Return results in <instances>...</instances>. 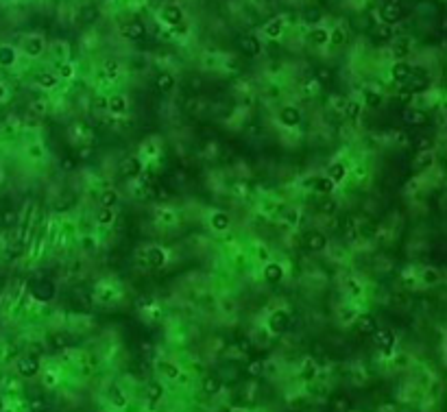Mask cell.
<instances>
[{
	"label": "cell",
	"mask_w": 447,
	"mask_h": 412,
	"mask_svg": "<svg viewBox=\"0 0 447 412\" xmlns=\"http://www.w3.org/2000/svg\"><path fill=\"white\" fill-rule=\"evenodd\" d=\"M281 24H284V22H281L279 18L271 20V22H268V24L264 26L266 35H268V37H273V39H275V37H279V35H281Z\"/></svg>",
	"instance_id": "cell-30"
},
{
	"label": "cell",
	"mask_w": 447,
	"mask_h": 412,
	"mask_svg": "<svg viewBox=\"0 0 447 412\" xmlns=\"http://www.w3.org/2000/svg\"><path fill=\"white\" fill-rule=\"evenodd\" d=\"M122 37L124 39H131V42H140V39H144V35H146V26H144L142 22H137V20H133V22H124L122 24Z\"/></svg>",
	"instance_id": "cell-3"
},
{
	"label": "cell",
	"mask_w": 447,
	"mask_h": 412,
	"mask_svg": "<svg viewBox=\"0 0 447 412\" xmlns=\"http://www.w3.org/2000/svg\"><path fill=\"white\" fill-rule=\"evenodd\" d=\"M94 153H96V150L92 146H81V148H79V153H77V161H90L92 157H94Z\"/></svg>",
	"instance_id": "cell-42"
},
{
	"label": "cell",
	"mask_w": 447,
	"mask_h": 412,
	"mask_svg": "<svg viewBox=\"0 0 447 412\" xmlns=\"http://www.w3.org/2000/svg\"><path fill=\"white\" fill-rule=\"evenodd\" d=\"M380 16H382L384 24L393 26V24H397L399 20L406 16V7L399 3V0H389V3L382 5V9H380Z\"/></svg>",
	"instance_id": "cell-2"
},
{
	"label": "cell",
	"mask_w": 447,
	"mask_h": 412,
	"mask_svg": "<svg viewBox=\"0 0 447 412\" xmlns=\"http://www.w3.org/2000/svg\"><path fill=\"white\" fill-rule=\"evenodd\" d=\"M314 377H317V366H314L312 360H308V362L301 366V379H306V382H312Z\"/></svg>",
	"instance_id": "cell-33"
},
{
	"label": "cell",
	"mask_w": 447,
	"mask_h": 412,
	"mask_svg": "<svg viewBox=\"0 0 447 412\" xmlns=\"http://www.w3.org/2000/svg\"><path fill=\"white\" fill-rule=\"evenodd\" d=\"M16 220H18V214L13 212V209H5L3 212V225L11 227V225H16Z\"/></svg>",
	"instance_id": "cell-45"
},
{
	"label": "cell",
	"mask_w": 447,
	"mask_h": 412,
	"mask_svg": "<svg viewBox=\"0 0 447 412\" xmlns=\"http://www.w3.org/2000/svg\"><path fill=\"white\" fill-rule=\"evenodd\" d=\"M373 340H376V345L382 349L384 353H391L393 345H395V334H393L391 329H376L371 334Z\"/></svg>",
	"instance_id": "cell-7"
},
{
	"label": "cell",
	"mask_w": 447,
	"mask_h": 412,
	"mask_svg": "<svg viewBox=\"0 0 447 412\" xmlns=\"http://www.w3.org/2000/svg\"><path fill=\"white\" fill-rule=\"evenodd\" d=\"M153 196H157V199H160V201H166L168 196H170V190H168L166 186H162V183H160V186H155V190H153Z\"/></svg>",
	"instance_id": "cell-47"
},
{
	"label": "cell",
	"mask_w": 447,
	"mask_h": 412,
	"mask_svg": "<svg viewBox=\"0 0 447 412\" xmlns=\"http://www.w3.org/2000/svg\"><path fill=\"white\" fill-rule=\"evenodd\" d=\"M247 371H249V375L258 377V375H262V373H264V362H262V360H251V362H249V366H247Z\"/></svg>",
	"instance_id": "cell-40"
},
{
	"label": "cell",
	"mask_w": 447,
	"mask_h": 412,
	"mask_svg": "<svg viewBox=\"0 0 447 412\" xmlns=\"http://www.w3.org/2000/svg\"><path fill=\"white\" fill-rule=\"evenodd\" d=\"M164 260H166V258H164V251H162V249H157V246L151 249L148 255H146V262H148L151 268H160L164 264Z\"/></svg>",
	"instance_id": "cell-22"
},
{
	"label": "cell",
	"mask_w": 447,
	"mask_h": 412,
	"mask_svg": "<svg viewBox=\"0 0 447 412\" xmlns=\"http://www.w3.org/2000/svg\"><path fill=\"white\" fill-rule=\"evenodd\" d=\"M310 183L314 186V190H317V192H321V194H330L332 190H334V181L330 179V177H327V179H323V177H314Z\"/></svg>",
	"instance_id": "cell-18"
},
{
	"label": "cell",
	"mask_w": 447,
	"mask_h": 412,
	"mask_svg": "<svg viewBox=\"0 0 447 412\" xmlns=\"http://www.w3.org/2000/svg\"><path fill=\"white\" fill-rule=\"evenodd\" d=\"M94 107H96V109H107V98H96V101H94Z\"/></svg>",
	"instance_id": "cell-57"
},
{
	"label": "cell",
	"mask_w": 447,
	"mask_h": 412,
	"mask_svg": "<svg viewBox=\"0 0 447 412\" xmlns=\"http://www.w3.org/2000/svg\"><path fill=\"white\" fill-rule=\"evenodd\" d=\"M52 343H55V347H63V345H65V338L61 336V334H55V336H52Z\"/></svg>",
	"instance_id": "cell-56"
},
{
	"label": "cell",
	"mask_w": 447,
	"mask_h": 412,
	"mask_svg": "<svg viewBox=\"0 0 447 412\" xmlns=\"http://www.w3.org/2000/svg\"><path fill=\"white\" fill-rule=\"evenodd\" d=\"M37 83L42 85V88H55L57 78L52 74H46V72H42V74H37Z\"/></svg>",
	"instance_id": "cell-43"
},
{
	"label": "cell",
	"mask_w": 447,
	"mask_h": 412,
	"mask_svg": "<svg viewBox=\"0 0 447 412\" xmlns=\"http://www.w3.org/2000/svg\"><path fill=\"white\" fill-rule=\"evenodd\" d=\"M111 399H114V401H116L118 405H124V397L120 395V390H118V388H116V390H111Z\"/></svg>",
	"instance_id": "cell-54"
},
{
	"label": "cell",
	"mask_w": 447,
	"mask_h": 412,
	"mask_svg": "<svg viewBox=\"0 0 447 412\" xmlns=\"http://www.w3.org/2000/svg\"><path fill=\"white\" fill-rule=\"evenodd\" d=\"M240 50L245 52V55H249V57H258L260 50H262V46H260V42H258V37H255V35H242L240 37Z\"/></svg>",
	"instance_id": "cell-9"
},
{
	"label": "cell",
	"mask_w": 447,
	"mask_h": 412,
	"mask_svg": "<svg viewBox=\"0 0 447 412\" xmlns=\"http://www.w3.org/2000/svg\"><path fill=\"white\" fill-rule=\"evenodd\" d=\"M334 209H336V203H334V201L327 199V201L321 203V212H325V214H334Z\"/></svg>",
	"instance_id": "cell-51"
},
{
	"label": "cell",
	"mask_w": 447,
	"mask_h": 412,
	"mask_svg": "<svg viewBox=\"0 0 447 412\" xmlns=\"http://www.w3.org/2000/svg\"><path fill=\"white\" fill-rule=\"evenodd\" d=\"M391 74H393V78H395L397 83H406V81H408V76H410V65L406 61H399V63L393 65Z\"/></svg>",
	"instance_id": "cell-17"
},
{
	"label": "cell",
	"mask_w": 447,
	"mask_h": 412,
	"mask_svg": "<svg viewBox=\"0 0 447 412\" xmlns=\"http://www.w3.org/2000/svg\"><path fill=\"white\" fill-rule=\"evenodd\" d=\"M373 42L376 44H384V42H391L393 39V31H391V26L389 24H382V26H378L376 31H373Z\"/></svg>",
	"instance_id": "cell-21"
},
{
	"label": "cell",
	"mask_w": 447,
	"mask_h": 412,
	"mask_svg": "<svg viewBox=\"0 0 447 412\" xmlns=\"http://www.w3.org/2000/svg\"><path fill=\"white\" fill-rule=\"evenodd\" d=\"M279 120H281V124H286V127H297L301 120V114L297 107H284L279 111Z\"/></svg>",
	"instance_id": "cell-12"
},
{
	"label": "cell",
	"mask_w": 447,
	"mask_h": 412,
	"mask_svg": "<svg viewBox=\"0 0 447 412\" xmlns=\"http://www.w3.org/2000/svg\"><path fill=\"white\" fill-rule=\"evenodd\" d=\"M312 353L317 358H321V360H325V347L321 345V343H312Z\"/></svg>",
	"instance_id": "cell-50"
},
{
	"label": "cell",
	"mask_w": 447,
	"mask_h": 412,
	"mask_svg": "<svg viewBox=\"0 0 447 412\" xmlns=\"http://www.w3.org/2000/svg\"><path fill=\"white\" fill-rule=\"evenodd\" d=\"M317 81H319L321 85L330 83V81H332V70H330V68H319V70H317Z\"/></svg>",
	"instance_id": "cell-44"
},
{
	"label": "cell",
	"mask_w": 447,
	"mask_h": 412,
	"mask_svg": "<svg viewBox=\"0 0 447 412\" xmlns=\"http://www.w3.org/2000/svg\"><path fill=\"white\" fill-rule=\"evenodd\" d=\"M107 109L114 111V114H122V111L127 109V101H124V96L114 94L111 98H107Z\"/></svg>",
	"instance_id": "cell-20"
},
{
	"label": "cell",
	"mask_w": 447,
	"mask_h": 412,
	"mask_svg": "<svg viewBox=\"0 0 447 412\" xmlns=\"http://www.w3.org/2000/svg\"><path fill=\"white\" fill-rule=\"evenodd\" d=\"M310 42L312 44H325V42H330V33H327L325 29H314V31H310Z\"/></svg>",
	"instance_id": "cell-29"
},
{
	"label": "cell",
	"mask_w": 447,
	"mask_h": 412,
	"mask_svg": "<svg viewBox=\"0 0 447 412\" xmlns=\"http://www.w3.org/2000/svg\"><path fill=\"white\" fill-rule=\"evenodd\" d=\"M33 111H35V114H44V111H46V105H44L42 101L33 103Z\"/></svg>",
	"instance_id": "cell-55"
},
{
	"label": "cell",
	"mask_w": 447,
	"mask_h": 412,
	"mask_svg": "<svg viewBox=\"0 0 447 412\" xmlns=\"http://www.w3.org/2000/svg\"><path fill=\"white\" fill-rule=\"evenodd\" d=\"M376 329H378L376 318H373L371 314H360V316H358V332L364 334V336H371Z\"/></svg>",
	"instance_id": "cell-14"
},
{
	"label": "cell",
	"mask_w": 447,
	"mask_h": 412,
	"mask_svg": "<svg viewBox=\"0 0 447 412\" xmlns=\"http://www.w3.org/2000/svg\"><path fill=\"white\" fill-rule=\"evenodd\" d=\"M330 405H332L334 410H349V408H351V401H349L347 397H343V395H336V397H332Z\"/></svg>",
	"instance_id": "cell-36"
},
{
	"label": "cell",
	"mask_w": 447,
	"mask_h": 412,
	"mask_svg": "<svg viewBox=\"0 0 447 412\" xmlns=\"http://www.w3.org/2000/svg\"><path fill=\"white\" fill-rule=\"evenodd\" d=\"M199 90H201V78L192 76V92H199Z\"/></svg>",
	"instance_id": "cell-59"
},
{
	"label": "cell",
	"mask_w": 447,
	"mask_h": 412,
	"mask_svg": "<svg viewBox=\"0 0 447 412\" xmlns=\"http://www.w3.org/2000/svg\"><path fill=\"white\" fill-rule=\"evenodd\" d=\"M306 246L310 249V251H323L327 246V238L321 231H310L306 235Z\"/></svg>",
	"instance_id": "cell-11"
},
{
	"label": "cell",
	"mask_w": 447,
	"mask_h": 412,
	"mask_svg": "<svg viewBox=\"0 0 447 412\" xmlns=\"http://www.w3.org/2000/svg\"><path fill=\"white\" fill-rule=\"evenodd\" d=\"M61 74H63V76H72V65H70V63L61 65Z\"/></svg>",
	"instance_id": "cell-58"
},
{
	"label": "cell",
	"mask_w": 447,
	"mask_h": 412,
	"mask_svg": "<svg viewBox=\"0 0 447 412\" xmlns=\"http://www.w3.org/2000/svg\"><path fill=\"white\" fill-rule=\"evenodd\" d=\"M402 120L408 124V127H425V124H428V114L421 111V109L408 107V109L402 111Z\"/></svg>",
	"instance_id": "cell-4"
},
{
	"label": "cell",
	"mask_w": 447,
	"mask_h": 412,
	"mask_svg": "<svg viewBox=\"0 0 447 412\" xmlns=\"http://www.w3.org/2000/svg\"><path fill=\"white\" fill-rule=\"evenodd\" d=\"M423 281H425V284H436V281H438V273L436 271H425L423 273Z\"/></svg>",
	"instance_id": "cell-49"
},
{
	"label": "cell",
	"mask_w": 447,
	"mask_h": 412,
	"mask_svg": "<svg viewBox=\"0 0 447 412\" xmlns=\"http://www.w3.org/2000/svg\"><path fill=\"white\" fill-rule=\"evenodd\" d=\"M160 371H162L166 377H170V379L179 377V369H177L175 364H170V362H160Z\"/></svg>",
	"instance_id": "cell-38"
},
{
	"label": "cell",
	"mask_w": 447,
	"mask_h": 412,
	"mask_svg": "<svg viewBox=\"0 0 447 412\" xmlns=\"http://www.w3.org/2000/svg\"><path fill=\"white\" fill-rule=\"evenodd\" d=\"M432 161H434V157H432L430 150H423V153H419L417 159H415V163H412V173H421V170L430 168Z\"/></svg>",
	"instance_id": "cell-16"
},
{
	"label": "cell",
	"mask_w": 447,
	"mask_h": 412,
	"mask_svg": "<svg viewBox=\"0 0 447 412\" xmlns=\"http://www.w3.org/2000/svg\"><path fill=\"white\" fill-rule=\"evenodd\" d=\"M39 371V360H37V356H22L18 360V373L22 377H33L35 373Z\"/></svg>",
	"instance_id": "cell-5"
},
{
	"label": "cell",
	"mask_w": 447,
	"mask_h": 412,
	"mask_svg": "<svg viewBox=\"0 0 447 412\" xmlns=\"http://www.w3.org/2000/svg\"><path fill=\"white\" fill-rule=\"evenodd\" d=\"M345 114L349 116V118H358V116H360V105L353 103V101L347 103V105H345Z\"/></svg>",
	"instance_id": "cell-46"
},
{
	"label": "cell",
	"mask_w": 447,
	"mask_h": 412,
	"mask_svg": "<svg viewBox=\"0 0 447 412\" xmlns=\"http://www.w3.org/2000/svg\"><path fill=\"white\" fill-rule=\"evenodd\" d=\"M116 214L111 212V207H101V212H98V222L101 225H109V222H114Z\"/></svg>",
	"instance_id": "cell-39"
},
{
	"label": "cell",
	"mask_w": 447,
	"mask_h": 412,
	"mask_svg": "<svg viewBox=\"0 0 447 412\" xmlns=\"http://www.w3.org/2000/svg\"><path fill=\"white\" fill-rule=\"evenodd\" d=\"M77 166H79V161L74 159V157H63V159H61V168L68 170V173H72Z\"/></svg>",
	"instance_id": "cell-48"
},
{
	"label": "cell",
	"mask_w": 447,
	"mask_h": 412,
	"mask_svg": "<svg viewBox=\"0 0 447 412\" xmlns=\"http://www.w3.org/2000/svg\"><path fill=\"white\" fill-rule=\"evenodd\" d=\"M364 101H366L369 107H378V105L382 103V96H380L378 92H373V90H366L364 92Z\"/></svg>",
	"instance_id": "cell-41"
},
{
	"label": "cell",
	"mask_w": 447,
	"mask_h": 412,
	"mask_svg": "<svg viewBox=\"0 0 447 412\" xmlns=\"http://www.w3.org/2000/svg\"><path fill=\"white\" fill-rule=\"evenodd\" d=\"M142 173V161L137 157H127V159L120 161V175L124 179H133Z\"/></svg>",
	"instance_id": "cell-8"
},
{
	"label": "cell",
	"mask_w": 447,
	"mask_h": 412,
	"mask_svg": "<svg viewBox=\"0 0 447 412\" xmlns=\"http://www.w3.org/2000/svg\"><path fill=\"white\" fill-rule=\"evenodd\" d=\"M327 177L334 181V183H338V181H343L345 179V166L340 161H336V163H332L330 166V173H327Z\"/></svg>",
	"instance_id": "cell-27"
},
{
	"label": "cell",
	"mask_w": 447,
	"mask_h": 412,
	"mask_svg": "<svg viewBox=\"0 0 447 412\" xmlns=\"http://www.w3.org/2000/svg\"><path fill=\"white\" fill-rule=\"evenodd\" d=\"M268 327H271L275 334H284L288 327H290V316H288V312L275 310L271 314V318H268Z\"/></svg>",
	"instance_id": "cell-6"
},
{
	"label": "cell",
	"mask_w": 447,
	"mask_h": 412,
	"mask_svg": "<svg viewBox=\"0 0 447 412\" xmlns=\"http://www.w3.org/2000/svg\"><path fill=\"white\" fill-rule=\"evenodd\" d=\"M42 50H44V42L39 37H33V39L26 42V52H29L31 57H37Z\"/></svg>",
	"instance_id": "cell-32"
},
{
	"label": "cell",
	"mask_w": 447,
	"mask_h": 412,
	"mask_svg": "<svg viewBox=\"0 0 447 412\" xmlns=\"http://www.w3.org/2000/svg\"><path fill=\"white\" fill-rule=\"evenodd\" d=\"M3 94H5V90H3V85H0V98H3Z\"/></svg>",
	"instance_id": "cell-61"
},
{
	"label": "cell",
	"mask_w": 447,
	"mask_h": 412,
	"mask_svg": "<svg viewBox=\"0 0 447 412\" xmlns=\"http://www.w3.org/2000/svg\"><path fill=\"white\" fill-rule=\"evenodd\" d=\"M29 290H31V294L35 297L37 301H50L52 297H55V284H52V279H48V277H37V279H33L31 284H29Z\"/></svg>",
	"instance_id": "cell-1"
},
{
	"label": "cell",
	"mask_w": 447,
	"mask_h": 412,
	"mask_svg": "<svg viewBox=\"0 0 447 412\" xmlns=\"http://www.w3.org/2000/svg\"><path fill=\"white\" fill-rule=\"evenodd\" d=\"M98 20V9L94 5H88V7H83L81 9V22L83 24H92V22H96Z\"/></svg>",
	"instance_id": "cell-25"
},
{
	"label": "cell",
	"mask_w": 447,
	"mask_h": 412,
	"mask_svg": "<svg viewBox=\"0 0 447 412\" xmlns=\"http://www.w3.org/2000/svg\"><path fill=\"white\" fill-rule=\"evenodd\" d=\"M175 88V76L168 74V72H164V74L157 76V90L160 92H170Z\"/></svg>",
	"instance_id": "cell-24"
},
{
	"label": "cell",
	"mask_w": 447,
	"mask_h": 412,
	"mask_svg": "<svg viewBox=\"0 0 447 412\" xmlns=\"http://www.w3.org/2000/svg\"><path fill=\"white\" fill-rule=\"evenodd\" d=\"M406 83H408V85H406V90H408L410 94H417V92H425V90H428L430 78H428V76H415V74H410Z\"/></svg>",
	"instance_id": "cell-13"
},
{
	"label": "cell",
	"mask_w": 447,
	"mask_h": 412,
	"mask_svg": "<svg viewBox=\"0 0 447 412\" xmlns=\"http://www.w3.org/2000/svg\"><path fill=\"white\" fill-rule=\"evenodd\" d=\"M105 65H107V76L114 78V76H116V72H118V63H116V61H107Z\"/></svg>",
	"instance_id": "cell-53"
},
{
	"label": "cell",
	"mask_w": 447,
	"mask_h": 412,
	"mask_svg": "<svg viewBox=\"0 0 447 412\" xmlns=\"http://www.w3.org/2000/svg\"><path fill=\"white\" fill-rule=\"evenodd\" d=\"M330 37H332V42H334V44H345V39H347V37H345V33L340 31V29H336V31H334Z\"/></svg>",
	"instance_id": "cell-52"
},
{
	"label": "cell",
	"mask_w": 447,
	"mask_h": 412,
	"mask_svg": "<svg viewBox=\"0 0 447 412\" xmlns=\"http://www.w3.org/2000/svg\"><path fill=\"white\" fill-rule=\"evenodd\" d=\"M286 218H288V220H290V222H294V220H297V212H290V214H288V216H286Z\"/></svg>",
	"instance_id": "cell-60"
},
{
	"label": "cell",
	"mask_w": 447,
	"mask_h": 412,
	"mask_svg": "<svg viewBox=\"0 0 447 412\" xmlns=\"http://www.w3.org/2000/svg\"><path fill=\"white\" fill-rule=\"evenodd\" d=\"M281 277H284V268H281L279 264L271 262V264L264 266V279L268 281V284H277V281H281Z\"/></svg>",
	"instance_id": "cell-15"
},
{
	"label": "cell",
	"mask_w": 447,
	"mask_h": 412,
	"mask_svg": "<svg viewBox=\"0 0 447 412\" xmlns=\"http://www.w3.org/2000/svg\"><path fill=\"white\" fill-rule=\"evenodd\" d=\"M321 18H323V11H321L319 7H308V9L304 11V22L306 24H319Z\"/></svg>",
	"instance_id": "cell-23"
},
{
	"label": "cell",
	"mask_w": 447,
	"mask_h": 412,
	"mask_svg": "<svg viewBox=\"0 0 447 412\" xmlns=\"http://www.w3.org/2000/svg\"><path fill=\"white\" fill-rule=\"evenodd\" d=\"M16 61V50L11 46H0V65H11Z\"/></svg>",
	"instance_id": "cell-26"
},
{
	"label": "cell",
	"mask_w": 447,
	"mask_h": 412,
	"mask_svg": "<svg viewBox=\"0 0 447 412\" xmlns=\"http://www.w3.org/2000/svg\"><path fill=\"white\" fill-rule=\"evenodd\" d=\"M415 150L417 153H423V150H432V146H434V142H432V137H428V135H419L417 140H415Z\"/></svg>",
	"instance_id": "cell-28"
},
{
	"label": "cell",
	"mask_w": 447,
	"mask_h": 412,
	"mask_svg": "<svg viewBox=\"0 0 447 412\" xmlns=\"http://www.w3.org/2000/svg\"><path fill=\"white\" fill-rule=\"evenodd\" d=\"M201 386H203V390H205L207 395H216V392L220 390L222 384H220V379L216 377V375H205V377H203V384H201Z\"/></svg>",
	"instance_id": "cell-19"
},
{
	"label": "cell",
	"mask_w": 447,
	"mask_h": 412,
	"mask_svg": "<svg viewBox=\"0 0 447 412\" xmlns=\"http://www.w3.org/2000/svg\"><path fill=\"white\" fill-rule=\"evenodd\" d=\"M162 395H164L162 384H160V382H151V384H148V401H151V403H155Z\"/></svg>",
	"instance_id": "cell-37"
},
{
	"label": "cell",
	"mask_w": 447,
	"mask_h": 412,
	"mask_svg": "<svg viewBox=\"0 0 447 412\" xmlns=\"http://www.w3.org/2000/svg\"><path fill=\"white\" fill-rule=\"evenodd\" d=\"M212 227L216 229V231H225V229L229 227V216L227 214H214L212 216Z\"/></svg>",
	"instance_id": "cell-31"
},
{
	"label": "cell",
	"mask_w": 447,
	"mask_h": 412,
	"mask_svg": "<svg viewBox=\"0 0 447 412\" xmlns=\"http://www.w3.org/2000/svg\"><path fill=\"white\" fill-rule=\"evenodd\" d=\"M118 203V194L114 192V190H105V192L101 194V205L103 207H114Z\"/></svg>",
	"instance_id": "cell-35"
},
{
	"label": "cell",
	"mask_w": 447,
	"mask_h": 412,
	"mask_svg": "<svg viewBox=\"0 0 447 412\" xmlns=\"http://www.w3.org/2000/svg\"><path fill=\"white\" fill-rule=\"evenodd\" d=\"M162 20L170 26H179L183 22V13H181L179 7L168 5V7H164V11H162Z\"/></svg>",
	"instance_id": "cell-10"
},
{
	"label": "cell",
	"mask_w": 447,
	"mask_h": 412,
	"mask_svg": "<svg viewBox=\"0 0 447 412\" xmlns=\"http://www.w3.org/2000/svg\"><path fill=\"white\" fill-rule=\"evenodd\" d=\"M393 50H395V55L397 57H404V55H408V50H410V42L406 37H399V39H395V46H393Z\"/></svg>",
	"instance_id": "cell-34"
}]
</instances>
